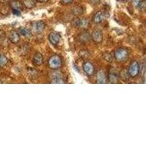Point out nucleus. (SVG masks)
Segmentation results:
<instances>
[{
  "label": "nucleus",
  "mask_w": 146,
  "mask_h": 146,
  "mask_svg": "<svg viewBox=\"0 0 146 146\" xmlns=\"http://www.w3.org/2000/svg\"><path fill=\"white\" fill-rule=\"evenodd\" d=\"M113 56L117 62H123L129 58V52L126 48H119L115 50Z\"/></svg>",
  "instance_id": "nucleus-1"
},
{
  "label": "nucleus",
  "mask_w": 146,
  "mask_h": 146,
  "mask_svg": "<svg viewBox=\"0 0 146 146\" xmlns=\"http://www.w3.org/2000/svg\"><path fill=\"white\" fill-rule=\"evenodd\" d=\"M48 64L50 69L56 70V69L59 68L62 65V59L58 55H54V56L50 57V58L48 59Z\"/></svg>",
  "instance_id": "nucleus-2"
},
{
  "label": "nucleus",
  "mask_w": 146,
  "mask_h": 146,
  "mask_svg": "<svg viewBox=\"0 0 146 146\" xmlns=\"http://www.w3.org/2000/svg\"><path fill=\"white\" fill-rule=\"evenodd\" d=\"M72 24L74 27H77L78 29H86L90 25L89 21L87 18H76L72 21Z\"/></svg>",
  "instance_id": "nucleus-3"
},
{
  "label": "nucleus",
  "mask_w": 146,
  "mask_h": 146,
  "mask_svg": "<svg viewBox=\"0 0 146 146\" xmlns=\"http://www.w3.org/2000/svg\"><path fill=\"white\" fill-rule=\"evenodd\" d=\"M128 72L131 78H135L139 75V64L137 61H132L131 62L128 69Z\"/></svg>",
  "instance_id": "nucleus-4"
},
{
  "label": "nucleus",
  "mask_w": 146,
  "mask_h": 146,
  "mask_svg": "<svg viewBox=\"0 0 146 146\" xmlns=\"http://www.w3.org/2000/svg\"><path fill=\"white\" fill-rule=\"evenodd\" d=\"M61 40V35L56 32H52L48 35V40L53 45H57Z\"/></svg>",
  "instance_id": "nucleus-5"
},
{
  "label": "nucleus",
  "mask_w": 146,
  "mask_h": 146,
  "mask_svg": "<svg viewBox=\"0 0 146 146\" xmlns=\"http://www.w3.org/2000/svg\"><path fill=\"white\" fill-rule=\"evenodd\" d=\"M83 70L88 76H91L94 72V66L90 62H85L83 64Z\"/></svg>",
  "instance_id": "nucleus-6"
},
{
  "label": "nucleus",
  "mask_w": 146,
  "mask_h": 146,
  "mask_svg": "<svg viewBox=\"0 0 146 146\" xmlns=\"http://www.w3.org/2000/svg\"><path fill=\"white\" fill-rule=\"evenodd\" d=\"M91 38L96 43H100L103 40V34L101 30L95 29L91 34Z\"/></svg>",
  "instance_id": "nucleus-7"
},
{
  "label": "nucleus",
  "mask_w": 146,
  "mask_h": 146,
  "mask_svg": "<svg viewBox=\"0 0 146 146\" xmlns=\"http://www.w3.org/2000/svg\"><path fill=\"white\" fill-rule=\"evenodd\" d=\"M45 22H43L42 21H35L32 25V28H33L34 31L36 32L37 34H40L41 32H43V30L45 29Z\"/></svg>",
  "instance_id": "nucleus-8"
},
{
  "label": "nucleus",
  "mask_w": 146,
  "mask_h": 146,
  "mask_svg": "<svg viewBox=\"0 0 146 146\" xmlns=\"http://www.w3.org/2000/svg\"><path fill=\"white\" fill-rule=\"evenodd\" d=\"M118 79H119V73L115 69H112L108 75V80L112 83H116L118 81Z\"/></svg>",
  "instance_id": "nucleus-9"
},
{
  "label": "nucleus",
  "mask_w": 146,
  "mask_h": 146,
  "mask_svg": "<svg viewBox=\"0 0 146 146\" xmlns=\"http://www.w3.org/2000/svg\"><path fill=\"white\" fill-rule=\"evenodd\" d=\"M90 39H91V35L87 31L82 32L78 36V40L80 42V43L83 44L87 43L88 42H89Z\"/></svg>",
  "instance_id": "nucleus-10"
},
{
  "label": "nucleus",
  "mask_w": 146,
  "mask_h": 146,
  "mask_svg": "<svg viewBox=\"0 0 146 146\" xmlns=\"http://www.w3.org/2000/svg\"><path fill=\"white\" fill-rule=\"evenodd\" d=\"M108 81V75L105 70H100L96 74V83H105Z\"/></svg>",
  "instance_id": "nucleus-11"
},
{
  "label": "nucleus",
  "mask_w": 146,
  "mask_h": 146,
  "mask_svg": "<svg viewBox=\"0 0 146 146\" xmlns=\"http://www.w3.org/2000/svg\"><path fill=\"white\" fill-rule=\"evenodd\" d=\"M32 62H33V64L36 66H39L42 64V63H43L42 55L39 53V52L35 53V55H34L33 58H32Z\"/></svg>",
  "instance_id": "nucleus-12"
},
{
  "label": "nucleus",
  "mask_w": 146,
  "mask_h": 146,
  "mask_svg": "<svg viewBox=\"0 0 146 146\" xmlns=\"http://www.w3.org/2000/svg\"><path fill=\"white\" fill-rule=\"evenodd\" d=\"M105 13L103 11H98L96 12V13L94 14L93 17V21L95 23L99 24V23H102V21L105 19Z\"/></svg>",
  "instance_id": "nucleus-13"
},
{
  "label": "nucleus",
  "mask_w": 146,
  "mask_h": 146,
  "mask_svg": "<svg viewBox=\"0 0 146 146\" xmlns=\"http://www.w3.org/2000/svg\"><path fill=\"white\" fill-rule=\"evenodd\" d=\"M9 5L12 10H21L23 8V5L20 0H10L9 2Z\"/></svg>",
  "instance_id": "nucleus-14"
},
{
  "label": "nucleus",
  "mask_w": 146,
  "mask_h": 146,
  "mask_svg": "<svg viewBox=\"0 0 146 146\" xmlns=\"http://www.w3.org/2000/svg\"><path fill=\"white\" fill-rule=\"evenodd\" d=\"M20 35L15 31H13L10 33L9 35V40L12 43H18V42L20 41Z\"/></svg>",
  "instance_id": "nucleus-15"
},
{
  "label": "nucleus",
  "mask_w": 146,
  "mask_h": 146,
  "mask_svg": "<svg viewBox=\"0 0 146 146\" xmlns=\"http://www.w3.org/2000/svg\"><path fill=\"white\" fill-rule=\"evenodd\" d=\"M22 5L24 7L27 9H32L35 7L36 2L35 0H23Z\"/></svg>",
  "instance_id": "nucleus-16"
},
{
  "label": "nucleus",
  "mask_w": 146,
  "mask_h": 146,
  "mask_svg": "<svg viewBox=\"0 0 146 146\" xmlns=\"http://www.w3.org/2000/svg\"><path fill=\"white\" fill-rule=\"evenodd\" d=\"M52 83H64V81L63 80L62 75L58 72H55L54 75L52 78Z\"/></svg>",
  "instance_id": "nucleus-17"
},
{
  "label": "nucleus",
  "mask_w": 146,
  "mask_h": 146,
  "mask_svg": "<svg viewBox=\"0 0 146 146\" xmlns=\"http://www.w3.org/2000/svg\"><path fill=\"white\" fill-rule=\"evenodd\" d=\"M129 72H128V70L124 69V70H121V72L119 73V78H121V80H123V81H127L129 79Z\"/></svg>",
  "instance_id": "nucleus-18"
},
{
  "label": "nucleus",
  "mask_w": 146,
  "mask_h": 146,
  "mask_svg": "<svg viewBox=\"0 0 146 146\" xmlns=\"http://www.w3.org/2000/svg\"><path fill=\"white\" fill-rule=\"evenodd\" d=\"M18 32H20V34H21L22 35L25 36H30L32 35V33L30 32V30L29 29H27V27H21L18 29Z\"/></svg>",
  "instance_id": "nucleus-19"
},
{
  "label": "nucleus",
  "mask_w": 146,
  "mask_h": 146,
  "mask_svg": "<svg viewBox=\"0 0 146 146\" xmlns=\"http://www.w3.org/2000/svg\"><path fill=\"white\" fill-rule=\"evenodd\" d=\"M7 62H8V59L3 55H0V68L5 66L7 64Z\"/></svg>",
  "instance_id": "nucleus-20"
},
{
  "label": "nucleus",
  "mask_w": 146,
  "mask_h": 146,
  "mask_svg": "<svg viewBox=\"0 0 146 146\" xmlns=\"http://www.w3.org/2000/svg\"><path fill=\"white\" fill-rule=\"evenodd\" d=\"M113 56L112 55V53H108V52H106V53L103 54V58L108 62H111L113 61Z\"/></svg>",
  "instance_id": "nucleus-21"
},
{
  "label": "nucleus",
  "mask_w": 146,
  "mask_h": 146,
  "mask_svg": "<svg viewBox=\"0 0 146 146\" xmlns=\"http://www.w3.org/2000/svg\"><path fill=\"white\" fill-rule=\"evenodd\" d=\"M73 13L75 15H80L83 13V9L81 7H75L72 10Z\"/></svg>",
  "instance_id": "nucleus-22"
},
{
  "label": "nucleus",
  "mask_w": 146,
  "mask_h": 146,
  "mask_svg": "<svg viewBox=\"0 0 146 146\" xmlns=\"http://www.w3.org/2000/svg\"><path fill=\"white\" fill-rule=\"evenodd\" d=\"M89 55H90L89 53L86 50H81L80 52H79V56H80L81 58H88V57L89 56Z\"/></svg>",
  "instance_id": "nucleus-23"
},
{
  "label": "nucleus",
  "mask_w": 146,
  "mask_h": 146,
  "mask_svg": "<svg viewBox=\"0 0 146 146\" xmlns=\"http://www.w3.org/2000/svg\"><path fill=\"white\" fill-rule=\"evenodd\" d=\"M142 0H131V4L134 7H139V5L141 3Z\"/></svg>",
  "instance_id": "nucleus-24"
},
{
  "label": "nucleus",
  "mask_w": 146,
  "mask_h": 146,
  "mask_svg": "<svg viewBox=\"0 0 146 146\" xmlns=\"http://www.w3.org/2000/svg\"><path fill=\"white\" fill-rule=\"evenodd\" d=\"M74 0H61V3L62 5H70L72 2H73Z\"/></svg>",
  "instance_id": "nucleus-25"
},
{
  "label": "nucleus",
  "mask_w": 146,
  "mask_h": 146,
  "mask_svg": "<svg viewBox=\"0 0 146 146\" xmlns=\"http://www.w3.org/2000/svg\"><path fill=\"white\" fill-rule=\"evenodd\" d=\"M139 7L140 8V10H141L142 11H144L145 9V1H142L140 5H139Z\"/></svg>",
  "instance_id": "nucleus-26"
},
{
  "label": "nucleus",
  "mask_w": 146,
  "mask_h": 146,
  "mask_svg": "<svg viewBox=\"0 0 146 146\" xmlns=\"http://www.w3.org/2000/svg\"><path fill=\"white\" fill-rule=\"evenodd\" d=\"M13 13L16 16H20L21 15V10H13Z\"/></svg>",
  "instance_id": "nucleus-27"
},
{
  "label": "nucleus",
  "mask_w": 146,
  "mask_h": 146,
  "mask_svg": "<svg viewBox=\"0 0 146 146\" xmlns=\"http://www.w3.org/2000/svg\"><path fill=\"white\" fill-rule=\"evenodd\" d=\"M89 1H90V2L92 4V5H97V4L100 3V2L101 1V0H89Z\"/></svg>",
  "instance_id": "nucleus-28"
},
{
  "label": "nucleus",
  "mask_w": 146,
  "mask_h": 146,
  "mask_svg": "<svg viewBox=\"0 0 146 146\" xmlns=\"http://www.w3.org/2000/svg\"><path fill=\"white\" fill-rule=\"evenodd\" d=\"M48 1V0H35V2H41V3H45V2H47Z\"/></svg>",
  "instance_id": "nucleus-29"
},
{
  "label": "nucleus",
  "mask_w": 146,
  "mask_h": 146,
  "mask_svg": "<svg viewBox=\"0 0 146 146\" xmlns=\"http://www.w3.org/2000/svg\"><path fill=\"white\" fill-rule=\"evenodd\" d=\"M118 1H122V0H118Z\"/></svg>",
  "instance_id": "nucleus-30"
}]
</instances>
